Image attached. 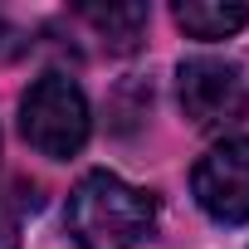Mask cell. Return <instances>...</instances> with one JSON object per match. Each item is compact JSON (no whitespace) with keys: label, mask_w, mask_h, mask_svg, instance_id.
Instances as JSON below:
<instances>
[{"label":"cell","mask_w":249,"mask_h":249,"mask_svg":"<svg viewBox=\"0 0 249 249\" xmlns=\"http://www.w3.org/2000/svg\"><path fill=\"white\" fill-rule=\"evenodd\" d=\"M78 20L93 25V35H98L107 49L127 54V49H137V39H142L152 10L137 5V0H122V5H78Z\"/></svg>","instance_id":"cell-6"},{"label":"cell","mask_w":249,"mask_h":249,"mask_svg":"<svg viewBox=\"0 0 249 249\" xmlns=\"http://www.w3.org/2000/svg\"><path fill=\"white\" fill-rule=\"evenodd\" d=\"M176 98L181 112L196 127H230V122L249 117V78L230 59H186L176 69Z\"/></svg>","instance_id":"cell-3"},{"label":"cell","mask_w":249,"mask_h":249,"mask_svg":"<svg viewBox=\"0 0 249 249\" xmlns=\"http://www.w3.org/2000/svg\"><path fill=\"white\" fill-rule=\"evenodd\" d=\"M25 49V39H20V30H10L5 20H0V59H15Z\"/></svg>","instance_id":"cell-7"},{"label":"cell","mask_w":249,"mask_h":249,"mask_svg":"<svg viewBox=\"0 0 249 249\" xmlns=\"http://www.w3.org/2000/svg\"><path fill=\"white\" fill-rule=\"evenodd\" d=\"M171 20L191 35V39H230L249 25V5H234V0H176Z\"/></svg>","instance_id":"cell-5"},{"label":"cell","mask_w":249,"mask_h":249,"mask_svg":"<svg viewBox=\"0 0 249 249\" xmlns=\"http://www.w3.org/2000/svg\"><path fill=\"white\" fill-rule=\"evenodd\" d=\"M20 132L39 157H54V161L78 157L93 132V112H88L83 88L59 69L39 73L20 98Z\"/></svg>","instance_id":"cell-2"},{"label":"cell","mask_w":249,"mask_h":249,"mask_svg":"<svg viewBox=\"0 0 249 249\" xmlns=\"http://www.w3.org/2000/svg\"><path fill=\"white\" fill-rule=\"evenodd\" d=\"M191 196L215 225H244L249 220V137L215 142L191 171Z\"/></svg>","instance_id":"cell-4"},{"label":"cell","mask_w":249,"mask_h":249,"mask_svg":"<svg viewBox=\"0 0 249 249\" xmlns=\"http://www.w3.org/2000/svg\"><path fill=\"white\" fill-rule=\"evenodd\" d=\"M157 200L137 186H127L117 171H88L69 191L64 225L78 239V249H137L152 234Z\"/></svg>","instance_id":"cell-1"}]
</instances>
